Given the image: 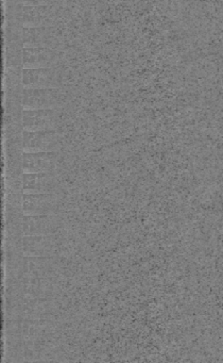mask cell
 <instances>
[{
    "instance_id": "cell-5",
    "label": "cell",
    "mask_w": 223,
    "mask_h": 363,
    "mask_svg": "<svg viewBox=\"0 0 223 363\" xmlns=\"http://www.w3.org/2000/svg\"><path fill=\"white\" fill-rule=\"evenodd\" d=\"M61 139L57 130L23 131V150L25 152H57Z\"/></svg>"
},
{
    "instance_id": "cell-6",
    "label": "cell",
    "mask_w": 223,
    "mask_h": 363,
    "mask_svg": "<svg viewBox=\"0 0 223 363\" xmlns=\"http://www.w3.org/2000/svg\"><path fill=\"white\" fill-rule=\"evenodd\" d=\"M21 250L25 257L50 258L57 254L59 245L52 235H25Z\"/></svg>"
},
{
    "instance_id": "cell-12",
    "label": "cell",
    "mask_w": 223,
    "mask_h": 363,
    "mask_svg": "<svg viewBox=\"0 0 223 363\" xmlns=\"http://www.w3.org/2000/svg\"><path fill=\"white\" fill-rule=\"evenodd\" d=\"M55 50L46 48H25L23 54V69L53 67L59 63Z\"/></svg>"
},
{
    "instance_id": "cell-4",
    "label": "cell",
    "mask_w": 223,
    "mask_h": 363,
    "mask_svg": "<svg viewBox=\"0 0 223 363\" xmlns=\"http://www.w3.org/2000/svg\"><path fill=\"white\" fill-rule=\"evenodd\" d=\"M59 123V116L55 109H23V127L25 130H57Z\"/></svg>"
},
{
    "instance_id": "cell-8",
    "label": "cell",
    "mask_w": 223,
    "mask_h": 363,
    "mask_svg": "<svg viewBox=\"0 0 223 363\" xmlns=\"http://www.w3.org/2000/svg\"><path fill=\"white\" fill-rule=\"evenodd\" d=\"M25 48H46L55 50L59 46V35L52 27H23Z\"/></svg>"
},
{
    "instance_id": "cell-11",
    "label": "cell",
    "mask_w": 223,
    "mask_h": 363,
    "mask_svg": "<svg viewBox=\"0 0 223 363\" xmlns=\"http://www.w3.org/2000/svg\"><path fill=\"white\" fill-rule=\"evenodd\" d=\"M57 214L52 216H25L23 218V231L25 235H52L59 228Z\"/></svg>"
},
{
    "instance_id": "cell-1",
    "label": "cell",
    "mask_w": 223,
    "mask_h": 363,
    "mask_svg": "<svg viewBox=\"0 0 223 363\" xmlns=\"http://www.w3.org/2000/svg\"><path fill=\"white\" fill-rule=\"evenodd\" d=\"M65 94L59 88L25 89L21 99L23 109H55L63 105Z\"/></svg>"
},
{
    "instance_id": "cell-7",
    "label": "cell",
    "mask_w": 223,
    "mask_h": 363,
    "mask_svg": "<svg viewBox=\"0 0 223 363\" xmlns=\"http://www.w3.org/2000/svg\"><path fill=\"white\" fill-rule=\"evenodd\" d=\"M21 82L25 89H51L61 86L59 75L53 67L23 69Z\"/></svg>"
},
{
    "instance_id": "cell-10",
    "label": "cell",
    "mask_w": 223,
    "mask_h": 363,
    "mask_svg": "<svg viewBox=\"0 0 223 363\" xmlns=\"http://www.w3.org/2000/svg\"><path fill=\"white\" fill-rule=\"evenodd\" d=\"M59 182L55 172L23 173V193H57Z\"/></svg>"
},
{
    "instance_id": "cell-9",
    "label": "cell",
    "mask_w": 223,
    "mask_h": 363,
    "mask_svg": "<svg viewBox=\"0 0 223 363\" xmlns=\"http://www.w3.org/2000/svg\"><path fill=\"white\" fill-rule=\"evenodd\" d=\"M57 160H59V155L57 152H23V169L25 173L55 172Z\"/></svg>"
},
{
    "instance_id": "cell-13",
    "label": "cell",
    "mask_w": 223,
    "mask_h": 363,
    "mask_svg": "<svg viewBox=\"0 0 223 363\" xmlns=\"http://www.w3.org/2000/svg\"><path fill=\"white\" fill-rule=\"evenodd\" d=\"M55 0H21L23 6H46L53 5Z\"/></svg>"
},
{
    "instance_id": "cell-3",
    "label": "cell",
    "mask_w": 223,
    "mask_h": 363,
    "mask_svg": "<svg viewBox=\"0 0 223 363\" xmlns=\"http://www.w3.org/2000/svg\"><path fill=\"white\" fill-rule=\"evenodd\" d=\"M19 20L23 27H52L59 21V11L53 5L23 6Z\"/></svg>"
},
{
    "instance_id": "cell-2",
    "label": "cell",
    "mask_w": 223,
    "mask_h": 363,
    "mask_svg": "<svg viewBox=\"0 0 223 363\" xmlns=\"http://www.w3.org/2000/svg\"><path fill=\"white\" fill-rule=\"evenodd\" d=\"M61 199L57 193H23V212L25 216L57 214Z\"/></svg>"
}]
</instances>
